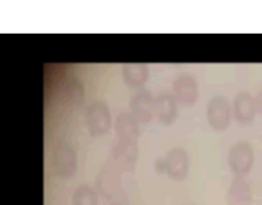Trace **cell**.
<instances>
[{
    "label": "cell",
    "mask_w": 262,
    "mask_h": 205,
    "mask_svg": "<svg viewBox=\"0 0 262 205\" xmlns=\"http://www.w3.org/2000/svg\"><path fill=\"white\" fill-rule=\"evenodd\" d=\"M227 163L235 178L247 176L255 166V150L249 141L235 143L227 155Z\"/></svg>",
    "instance_id": "cell-1"
},
{
    "label": "cell",
    "mask_w": 262,
    "mask_h": 205,
    "mask_svg": "<svg viewBox=\"0 0 262 205\" xmlns=\"http://www.w3.org/2000/svg\"><path fill=\"white\" fill-rule=\"evenodd\" d=\"M206 118H207L209 126L215 132H224L230 126L232 118H233L232 106L229 100L223 95L212 97L206 107Z\"/></svg>",
    "instance_id": "cell-2"
},
{
    "label": "cell",
    "mask_w": 262,
    "mask_h": 205,
    "mask_svg": "<svg viewBox=\"0 0 262 205\" xmlns=\"http://www.w3.org/2000/svg\"><path fill=\"white\" fill-rule=\"evenodd\" d=\"M86 126L89 135L94 138L103 136L111 130L112 117L107 104L104 101H94L86 109Z\"/></svg>",
    "instance_id": "cell-3"
},
{
    "label": "cell",
    "mask_w": 262,
    "mask_h": 205,
    "mask_svg": "<svg viewBox=\"0 0 262 205\" xmlns=\"http://www.w3.org/2000/svg\"><path fill=\"white\" fill-rule=\"evenodd\" d=\"M172 95L180 106L192 107L200 98V86L193 75L184 72L180 74L172 84Z\"/></svg>",
    "instance_id": "cell-4"
},
{
    "label": "cell",
    "mask_w": 262,
    "mask_h": 205,
    "mask_svg": "<svg viewBox=\"0 0 262 205\" xmlns=\"http://www.w3.org/2000/svg\"><path fill=\"white\" fill-rule=\"evenodd\" d=\"M51 166L58 178L68 179L77 172V152L72 146L58 144L51 156Z\"/></svg>",
    "instance_id": "cell-5"
},
{
    "label": "cell",
    "mask_w": 262,
    "mask_h": 205,
    "mask_svg": "<svg viewBox=\"0 0 262 205\" xmlns=\"http://www.w3.org/2000/svg\"><path fill=\"white\" fill-rule=\"evenodd\" d=\"M138 144L134 141H120L112 146L111 150V163L120 170V172H132L137 167L138 163Z\"/></svg>",
    "instance_id": "cell-6"
},
{
    "label": "cell",
    "mask_w": 262,
    "mask_h": 205,
    "mask_svg": "<svg viewBox=\"0 0 262 205\" xmlns=\"http://www.w3.org/2000/svg\"><path fill=\"white\" fill-rule=\"evenodd\" d=\"M164 173L173 181H184L190 170V158L184 147H173L163 158Z\"/></svg>",
    "instance_id": "cell-7"
},
{
    "label": "cell",
    "mask_w": 262,
    "mask_h": 205,
    "mask_svg": "<svg viewBox=\"0 0 262 205\" xmlns=\"http://www.w3.org/2000/svg\"><path fill=\"white\" fill-rule=\"evenodd\" d=\"M130 115L143 124H147L155 117V97L149 89H138L129 101Z\"/></svg>",
    "instance_id": "cell-8"
},
{
    "label": "cell",
    "mask_w": 262,
    "mask_h": 205,
    "mask_svg": "<svg viewBox=\"0 0 262 205\" xmlns=\"http://www.w3.org/2000/svg\"><path fill=\"white\" fill-rule=\"evenodd\" d=\"M121 172L111 163L107 161L98 176H97V192L104 198V199H114L121 189V181H120Z\"/></svg>",
    "instance_id": "cell-9"
},
{
    "label": "cell",
    "mask_w": 262,
    "mask_h": 205,
    "mask_svg": "<svg viewBox=\"0 0 262 205\" xmlns=\"http://www.w3.org/2000/svg\"><path fill=\"white\" fill-rule=\"evenodd\" d=\"M232 113L238 124H241V126L253 124L256 113H258L255 97H252V94L247 90L236 94V97L233 100V106H232Z\"/></svg>",
    "instance_id": "cell-10"
},
{
    "label": "cell",
    "mask_w": 262,
    "mask_h": 205,
    "mask_svg": "<svg viewBox=\"0 0 262 205\" xmlns=\"http://www.w3.org/2000/svg\"><path fill=\"white\" fill-rule=\"evenodd\" d=\"M155 118L164 126H172L177 121L178 103L170 92H161L155 97Z\"/></svg>",
    "instance_id": "cell-11"
},
{
    "label": "cell",
    "mask_w": 262,
    "mask_h": 205,
    "mask_svg": "<svg viewBox=\"0 0 262 205\" xmlns=\"http://www.w3.org/2000/svg\"><path fill=\"white\" fill-rule=\"evenodd\" d=\"M226 202L227 205H253L250 184L244 178H233L226 195Z\"/></svg>",
    "instance_id": "cell-12"
},
{
    "label": "cell",
    "mask_w": 262,
    "mask_h": 205,
    "mask_svg": "<svg viewBox=\"0 0 262 205\" xmlns=\"http://www.w3.org/2000/svg\"><path fill=\"white\" fill-rule=\"evenodd\" d=\"M115 135L120 141L137 143L140 136V123L130 115V112H123L115 120Z\"/></svg>",
    "instance_id": "cell-13"
},
{
    "label": "cell",
    "mask_w": 262,
    "mask_h": 205,
    "mask_svg": "<svg viewBox=\"0 0 262 205\" xmlns=\"http://www.w3.org/2000/svg\"><path fill=\"white\" fill-rule=\"evenodd\" d=\"M123 80L132 89H143L149 80V66L146 63L123 64Z\"/></svg>",
    "instance_id": "cell-14"
},
{
    "label": "cell",
    "mask_w": 262,
    "mask_h": 205,
    "mask_svg": "<svg viewBox=\"0 0 262 205\" xmlns=\"http://www.w3.org/2000/svg\"><path fill=\"white\" fill-rule=\"evenodd\" d=\"M72 205H98L97 192L89 186H80L72 195Z\"/></svg>",
    "instance_id": "cell-15"
},
{
    "label": "cell",
    "mask_w": 262,
    "mask_h": 205,
    "mask_svg": "<svg viewBox=\"0 0 262 205\" xmlns=\"http://www.w3.org/2000/svg\"><path fill=\"white\" fill-rule=\"evenodd\" d=\"M81 98H83V87H81L77 81H74V83L68 87L66 101H68L69 104H74V107H77V106L80 104Z\"/></svg>",
    "instance_id": "cell-16"
},
{
    "label": "cell",
    "mask_w": 262,
    "mask_h": 205,
    "mask_svg": "<svg viewBox=\"0 0 262 205\" xmlns=\"http://www.w3.org/2000/svg\"><path fill=\"white\" fill-rule=\"evenodd\" d=\"M255 101H256V109H258V113L262 115V87L258 90L256 97H255Z\"/></svg>",
    "instance_id": "cell-17"
},
{
    "label": "cell",
    "mask_w": 262,
    "mask_h": 205,
    "mask_svg": "<svg viewBox=\"0 0 262 205\" xmlns=\"http://www.w3.org/2000/svg\"><path fill=\"white\" fill-rule=\"evenodd\" d=\"M155 170H157L158 173H164V161H163V160H157V163H155Z\"/></svg>",
    "instance_id": "cell-18"
},
{
    "label": "cell",
    "mask_w": 262,
    "mask_h": 205,
    "mask_svg": "<svg viewBox=\"0 0 262 205\" xmlns=\"http://www.w3.org/2000/svg\"><path fill=\"white\" fill-rule=\"evenodd\" d=\"M111 205H124V204H123V202H120V201H114Z\"/></svg>",
    "instance_id": "cell-19"
},
{
    "label": "cell",
    "mask_w": 262,
    "mask_h": 205,
    "mask_svg": "<svg viewBox=\"0 0 262 205\" xmlns=\"http://www.w3.org/2000/svg\"><path fill=\"white\" fill-rule=\"evenodd\" d=\"M187 205H190V204H187Z\"/></svg>",
    "instance_id": "cell-20"
}]
</instances>
